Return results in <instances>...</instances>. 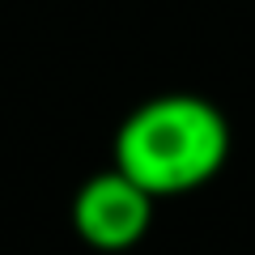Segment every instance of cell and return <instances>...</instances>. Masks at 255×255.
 I'll use <instances>...</instances> for the list:
<instances>
[{"label":"cell","mask_w":255,"mask_h":255,"mask_svg":"<svg viewBox=\"0 0 255 255\" xmlns=\"http://www.w3.org/2000/svg\"><path fill=\"white\" fill-rule=\"evenodd\" d=\"M226 157V124L196 98H162L136 111L119 136V170L149 196L204 183Z\"/></svg>","instance_id":"6da1fadb"},{"label":"cell","mask_w":255,"mask_h":255,"mask_svg":"<svg viewBox=\"0 0 255 255\" xmlns=\"http://www.w3.org/2000/svg\"><path fill=\"white\" fill-rule=\"evenodd\" d=\"M149 226V191L136 187L124 170L85 183L77 196V230L94 247H128Z\"/></svg>","instance_id":"7a4b0ae2"}]
</instances>
